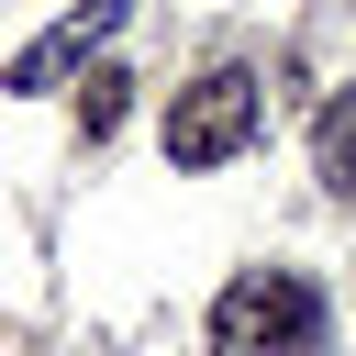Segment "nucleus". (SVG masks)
Wrapping results in <instances>:
<instances>
[{"label": "nucleus", "instance_id": "5", "mask_svg": "<svg viewBox=\"0 0 356 356\" xmlns=\"http://www.w3.org/2000/svg\"><path fill=\"white\" fill-rule=\"evenodd\" d=\"M122 89H134L122 67H89V78H78V134H89V145H100V134L122 122Z\"/></svg>", "mask_w": 356, "mask_h": 356}, {"label": "nucleus", "instance_id": "1", "mask_svg": "<svg viewBox=\"0 0 356 356\" xmlns=\"http://www.w3.org/2000/svg\"><path fill=\"white\" fill-rule=\"evenodd\" d=\"M312 334H323V300L289 267H256L211 300V356H300Z\"/></svg>", "mask_w": 356, "mask_h": 356}, {"label": "nucleus", "instance_id": "3", "mask_svg": "<svg viewBox=\"0 0 356 356\" xmlns=\"http://www.w3.org/2000/svg\"><path fill=\"white\" fill-rule=\"evenodd\" d=\"M111 33H122V0H78L56 33H33V44L11 56V78H0V89H67V78H78V67H89Z\"/></svg>", "mask_w": 356, "mask_h": 356}, {"label": "nucleus", "instance_id": "4", "mask_svg": "<svg viewBox=\"0 0 356 356\" xmlns=\"http://www.w3.org/2000/svg\"><path fill=\"white\" fill-rule=\"evenodd\" d=\"M312 167H323V189H356V89L312 122Z\"/></svg>", "mask_w": 356, "mask_h": 356}, {"label": "nucleus", "instance_id": "2", "mask_svg": "<svg viewBox=\"0 0 356 356\" xmlns=\"http://www.w3.org/2000/svg\"><path fill=\"white\" fill-rule=\"evenodd\" d=\"M256 122H267V89L245 67H211L167 100V167H222V156L256 145Z\"/></svg>", "mask_w": 356, "mask_h": 356}]
</instances>
